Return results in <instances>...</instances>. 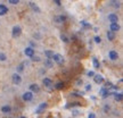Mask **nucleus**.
Masks as SVG:
<instances>
[{
	"label": "nucleus",
	"mask_w": 123,
	"mask_h": 118,
	"mask_svg": "<svg viewBox=\"0 0 123 118\" xmlns=\"http://www.w3.org/2000/svg\"><path fill=\"white\" fill-rule=\"evenodd\" d=\"M88 118H96V115L93 114V112H90V114L88 115Z\"/></svg>",
	"instance_id": "obj_33"
},
{
	"label": "nucleus",
	"mask_w": 123,
	"mask_h": 118,
	"mask_svg": "<svg viewBox=\"0 0 123 118\" xmlns=\"http://www.w3.org/2000/svg\"><path fill=\"white\" fill-rule=\"evenodd\" d=\"M53 59H54V61H55L56 64H58V65H63V64L65 62L64 57H63L62 55H59V53H55V55L53 56Z\"/></svg>",
	"instance_id": "obj_1"
},
{
	"label": "nucleus",
	"mask_w": 123,
	"mask_h": 118,
	"mask_svg": "<svg viewBox=\"0 0 123 118\" xmlns=\"http://www.w3.org/2000/svg\"><path fill=\"white\" fill-rule=\"evenodd\" d=\"M111 31H112V32H117V31L120 30V25L119 24H117V23H111Z\"/></svg>",
	"instance_id": "obj_10"
},
{
	"label": "nucleus",
	"mask_w": 123,
	"mask_h": 118,
	"mask_svg": "<svg viewBox=\"0 0 123 118\" xmlns=\"http://www.w3.org/2000/svg\"><path fill=\"white\" fill-rule=\"evenodd\" d=\"M44 55H46L47 59H51L55 53H54V51H51V50H46V51H44Z\"/></svg>",
	"instance_id": "obj_17"
},
{
	"label": "nucleus",
	"mask_w": 123,
	"mask_h": 118,
	"mask_svg": "<svg viewBox=\"0 0 123 118\" xmlns=\"http://www.w3.org/2000/svg\"><path fill=\"white\" fill-rule=\"evenodd\" d=\"M108 110H110V107H107V106H106V107H105V111H108Z\"/></svg>",
	"instance_id": "obj_37"
},
{
	"label": "nucleus",
	"mask_w": 123,
	"mask_h": 118,
	"mask_svg": "<svg viewBox=\"0 0 123 118\" xmlns=\"http://www.w3.org/2000/svg\"><path fill=\"white\" fill-rule=\"evenodd\" d=\"M88 76L89 77H92V76H95V73L92 70H90V72H88Z\"/></svg>",
	"instance_id": "obj_34"
},
{
	"label": "nucleus",
	"mask_w": 123,
	"mask_h": 118,
	"mask_svg": "<svg viewBox=\"0 0 123 118\" xmlns=\"http://www.w3.org/2000/svg\"><path fill=\"white\" fill-rule=\"evenodd\" d=\"M86 90H87V91H89V90H91V85H90V84H88V85L86 86Z\"/></svg>",
	"instance_id": "obj_35"
},
{
	"label": "nucleus",
	"mask_w": 123,
	"mask_h": 118,
	"mask_svg": "<svg viewBox=\"0 0 123 118\" xmlns=\"http://www.w3.org/2000/svg\"><path fill=\"white\" fill-rule=\"evenodd\" d=\"M33 99V93L32 92H25L24 94H23V100L24 101H31Z\"/></svg>",
	"instance_id": "obj_5"
},
{
	"label": "nucleus",
	"mask_w": 123,
	"mask_h": 118,
	"mask_svg": "<svg viewBox=\"0 0 123 118\" xmlns=\"http://www.w3.org/2000/svg\"><path fill=\"white\" fill-rule=\"evenodd\" d=\"M55 88L57 89V90H63V89L65 88V83L64 82H57V83L55 84Z\"/></svg>",
	"instance_id": "obj_16"
},
{
	"label": "nucleus",
	"mask_w": 123,
	"mask_h": 118,
	"mask_svg": "<svg viewBox=\"0 0 123 118\" xmlns=\"http://www.w3.org/2000/svg\"><path fill=\"white\" fill-rule=\"evenodd\" d=\"M44 66H47L48 68H50V67L53 66V64H51V61H50V59H47V60L44 61Z\"/></svg>",
	"instance_id": "obj_24"
},
{
	"label": "nucleus",
	"mask_w": 123,
	"mask_h": 118,
	"mask_svg": "<svg viewBox=\"0 0 123 118\" xmlns=\"http://www.w3.org/2000/svg\"><path fill=\"white\" fill-rule=\"evenodd\" d=\"M47 106H48V103H47V102H42V103H40L39 107H38V108H37V110H35V114H38V115L42 114V112L44 111V109L47 108Z\"/></svg>",
	"instance_id": "obj_3"
},
{
	"label": "nucleus",
	"mask_w": 123,
	"mask_h": 118,
	"mask_svg": "<svg viewBox=\"0 0 123 118\" xmlns=\"http://www.w3.org/2000/svg\"><path fill=\"white\" fill-rule=\"evenodd\" d=\"M6 59H7V58H6V55H4V53L0 52V60H1V61H5Z\"/></svg>",
	"instance_id": "obj_28"
},
{
	"label": "nucleus",
	"mask_w": 123,
	"mask_h": 118,
	"mask_svg": "<svg viewBox=\"0 0 123 118\" xmlns=\"http://www.w3.org/2000/svg\"><path fill=\"white\" fill-rule=\"evenodd\" d=\"M108 56H110V58L112 60H116V59L119 58V55H117V52H116L115 50H111L110 53H108Z\"/></svg>",
	"instance_id": "obj_9"
},
{
	"label": "nucleus",
	"mask_w": 123,
	"mask_h": 118,
	"mask_svg": "<svg viewBox=\"0 0 123 118\" xmlns=\"http://www.w3.org/2000/svg\"><path fill=\"white\" fill-rule=\"evenodd\" d=\"M54 21L58 24H62V23H64L66 21V17L65 16H56V17L54 18Z\"/></svg>",
	"instance_id": "obj_11"
},
{
	"label": "nucleus",
	"mask_w": 123,
	"mask_h": 118,
	"mask_svg": "<svg viewBox=\"0 0 123 118\" xmlns=\"http://www.w3.org/2000/svg\"><path fill=\"white\" fill-rule=\"evenodd\" d=\"M107 39L110 40V41H113V40L115 39V33H114V32L108 31V32H107Z\"/></svg>",
	"instance_id": "obj_18"
},
{
	"label": "nucleus",
	"mask_w": 123,
	"mask_h": 118,
	"mask_svg": "<svg viewBox=\"0 0 123 118\" xmlns=\"http://www.w3.org/2000/svg\"><path fill=\"white\" fill-rule=\"evenodd\" d=\"M99 93H100V96H103V98H107L108 94H110V93H108V90H106V89H101Z\"/></svg>",
	"instance_id": "obj_19"
},
{
	"label": "nucleus",
	"mask_w": 123,
	"mask_h": 118,
	"mask_svg": "<svg viewBox=\"0 0 123 118\" xmlns=\"http://www.w3.org/2000/svg\"><path fill=\"white\" fill-rule=\"evenodd\" d=\"M61 40L63 41V42H65V43H68V42H70L68 38H67L65 34H62V35H61Z\"/></svg>",
	"instance_id": "obj_23"
},
{
	"label": "nucleus",
	"mask_w": 123,
	"mask_h": 118,
	"mask_svg": "<svg viewBox=\"0 0 123 118\" xmlns=\"http://www.w3.org/2000/svg\"><path fill=\"white\" fill-rule=\"evenodd\" d=\"M81 24H82L84 27H90V24H88L86 21H82V22H81Z\"/></svg>",
	"instance_id": "obj_30"
},
{
	"label": "nucleus",
	"mask_w": 123,
	"mask_h": 118,
	"mask_svg": "<svg viewBox=\"0 0 123 118\" xmlns=\"http://www.w3.org/2000/svg\"><path fill=\"white\" fill-rule=\"evenodd\" d=\"M113 4H114L113 6H114L115 8H119V7H120V2H119V1H116V0H113Z\"/></svg>",
	"instance_id": "obj_27"
},
{
	"label": "nucleus",
	"mask_w": 123,
	"mask_h": 118,
	"mask_svg": "<svg viewBox=\"0 0 123 118\" xmlns=\"http://www.w3.org/2000/svg\"><path fill=\"white\" fill-rule=\"evenodd\" d=\"M8 1H9V4H12V5H17L19 2V0H8Z\"/></svg>",
	"instance_id": "obj_29"
},
{
	"label": "nucleus",
	"mask_w": 123,
	"mask_h": 118,
	"mask_svg": "<svg viewBox=\"0 0 123 118\" xmlns=\"http://www.w3.org/2000/svg\"><path fill=\"white\" fill-rule=\"evenodd\" d=\"M7 11H8V8H7L5 5H0V16L7 14Z\"/></svg>",
	"instance_id": "obj_14"
},
{
	"label": "nucleus",
	"mask_w": 123,
	"mask_h": 118,
	"mask_svg": "<svg viewBox=\"0 0 123 118\" xmlns=\"http://www.w3.org/2000/svg\"><path fill=\"white\" fill-rule=\"evenodd\" d=\"M21 33H22V28H21V26L16 25V26L13 27V30H12V34H13L14 38H17V36H19V35H21Z\"/></svg>",
	"instance_id": "obj_2"
},
{
	"label": "nucleus",
	"mask_w": 123,
	"mask_h": 118,
	"mask_svg": "<svg viewBox=\"0 0 123 118\" xmlns=\"http://www.w3.org/2000/svg\"><path fill=\"white\" fill-rule=\"evenodd\" d=\"M12 81H13L14 84H19L22 82V77H21L18 74H14L13 77H12Z\"/></svg>",
	"instance_id": "obj_6"
},
{
	"label": "nucleus",
	"mask_w": 123,
	"mask_h": 118,
	"mask_svg": "<svg viewBox=\"0 0 123 118\" xmlns=\"http://www.w3.org/2000/svg\"><path fill=\"white\" fill-rule=\"evenodd\" d=\"M17 70L18 72H23L24 70V62H22V64H19L17 66Z\"/></svg>",
	"instance_id": "obj_25"
},
{
	"label": "nucleus",
	"mask_w": 123,
	"mask_h": 118,
	"mask_svg": "<svg viewBox=\"0 0 123 118\" xmlns=\"http://www.w3.org/2000/svg\"><path fill=\"white\" fill-rule=\"evenodd\" d=\"M24 53H25V56L32 58L33 56H34V49L31 48V47H29V48H26L25 50H24Z\"/></svg>",
	"instance_id": "obj_4"
},
{
	"label": "nucleus",
	"mask_w": 123,
	"mask_h": 118,
	"mask_svg": "<svg viewBox=\"0 0 123 118\" xmlns=\"http://www.w3.org/2000/svg\"><path fill=\"white\" fill-rule=\"evenodd\" d=\"M111 88H113V85H112V83H110V82H107V83H106V90H107V89H111Z\"/></svg>",
	"instance_id": "obj_31"
},
{
	"label": "nucleus",
	"mask_w": 123,
	"mask_h": 118,
	"mask_svg": "<svg viewBox=\"0 0 123 118\" xmlns=\"http://www.w3.org/2000/svg\"><path fill=\"white\" fill-rule=\"evenodd\" d=\"M42 82H43L44 86H47V88H50V86L53 85V81H51L50 79H48V77H44Z\"/></svg>",
	"instance_id": "obj_13"
},
{
	"label": "nucleus",
	"mask_w": 123,
	"mask_h": 118,
	"mask_svg": "<svg viewBox=\"0 0 123 118\" xmlns=\"http://www.w3.org/2000/svg\"><path fill=\"white\" fill-rule=\"evenodd\" d=\"M93 79H95V83H97V84H101L104 82V77L101 75H95Z\"/></svg>",
	"instance_id": "obj_12"
},
{
	"label": "nucleus",
	"mask_w": 123,
	"mask_h": 118,
	"mask_svg": "<svg viewBox=\"0 0 123 118\" xmlns=\"http://www.w3.org/2000/svg\"><path fill=\"white\" fill-rule=\"evenodd\" d=\"M93 40H95V42H96V43H100V42H101V38H100V36H95V39H93Z\"/></svg>",
	"instance_id": "obj_26"
},
{
	"label": "nucleus",
	"mask_w": 123,
	"mask_h": 118,
	"mask_svg": "<svg viewBox=\"0 0 123 118\" xmlns=\"http://www.w3.org/2000/svg\"><path fill=\"white\" fill-rule=\"evenodd\" d=\"M1 111H2L4 114H9V112L12 111V108H10V106H4V107L1 108Z\"/></svg>",
	"instance_id": "obj_15"
},
{
	"label": "nucleus",
	"mask_w": 123,
	"mask_h": 118,
	"mask_svg": "<svg viewBox=\"0 0 123 118\" xmlns=\"http://www.w3.org/2000/svg\"><path fill=\"white\" fill-rule=\"evenodd\" d=\"M30 92H32V93H38V92L40 91V88L38 84H31L30 85Z\"/></svg>",
	"instance_id": "obj_8"
},
{
	"label": "nucleus",
	"mask_w": 123,
	"mask_h": 118,
	"mask_svg": "<svg viewBox=\"0 0 123 118\" xmlns=\"http://www.w3.org/2000/svg\"><path fill=\"white\" fill-rule=\"evenodd\" d=\"M114 99L116 101H122V99H123V96H122V93H115L114 94Z\"/></svg>",
	"instance_id": "obj_21"
},
{
	"label": "nucleus",
	"mask_w": 123,
	"mask_h": 118,
	"mask_svg": "<svg viewBox=\"0 0 123 118\" xmlns=\"http://www.w3.org/2000/svg\"><path fill=\"white\" fill-rule=\"evenodd\" d=\"M108 21H110L111 23H117L119 17H117L116 14H111V15H108Z\"/></svg>",
	"instance_id": "obj_7"
},
{
	"label": "nucleus",
	"mask_w": 123,
	"mask_h": 118,
	"mask_svg": "<svg viewBox=\"0 0 123 118\" xmlns=\"http://www.w3.org/2000/svg\"><path fill=\"white\" fill-rule=\"evenodd\" d=\"M32 60L33 61H40V58L38 57V56H33V57H32Z\"/></svg>",
	"instance_id": "obj_32"
},
{
	"label": "nucleus",
	"mask_w": 123,
	"mask_h": 118,
	"mask_svg": "<svg viewBox=\"0 0 123 118\" xmlns=\"http://www.w3.org/2000/svg\"><path fill=\"white\" fill-rule=\"evenodd\" d=\"M30 6H31V8L33 9L34 11H37V13H40V11H41V10H40V8H39V7H38V6H37V5L34 4V2H31V4H30Z\"/></svg>",
	"instance_id": "obj_20"
},
{
	"label": "nucleus",
	"mask_w": 123,
	"mask_h": 118,
	"mask_svg": "<svg viewBox=\"0 0 123 118\" xmlns=\"http://www.w3.org/2000/svg\"><path fill=\"white\" fill-rule=\"evenodd\" d=\"M54 1H55V2H56V5H58V6L61 5V0H54Z\"/></svg>",
	"instance_id": "obj_36"
},
{
	"label": "nucleus",
	"mask_w": 123,
	"mask_h": 118,
	"mask_svg": "<svg viewBox=\"0 0 123 118\" xmlns=\"http://www.w3.org/2000/svg\"><path fill=\"white\" fill-rule=\"evenodd\" d=\"M92 62H93V66H95V68H99V66H100V64H99V61H98V59L97 58H92Z\"/></svg>",
	"instance_id": "obj_22"
}]
</instances>
